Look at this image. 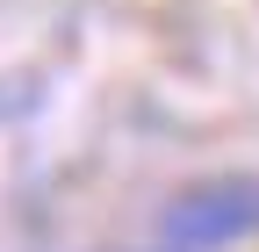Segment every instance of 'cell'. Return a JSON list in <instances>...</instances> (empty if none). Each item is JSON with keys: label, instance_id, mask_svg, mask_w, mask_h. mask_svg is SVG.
I'll return each mask as SVG.
<instances>
[{"label": "cell", "instance_id": "obj_1", "mask_svg": "<svg viewBox=\"0 0 259 252\" xmlns=\"http://www.w3.org/2000/svg\"><path fill=\"white\" fill-rule=\"evenodd\" d=\"M245 231H259V180H245V173L202 180L166 209V238L180 252H216V245H231Z\"/></svg>", "mask_w": 259, "mask_h": 252}]
</instances>
